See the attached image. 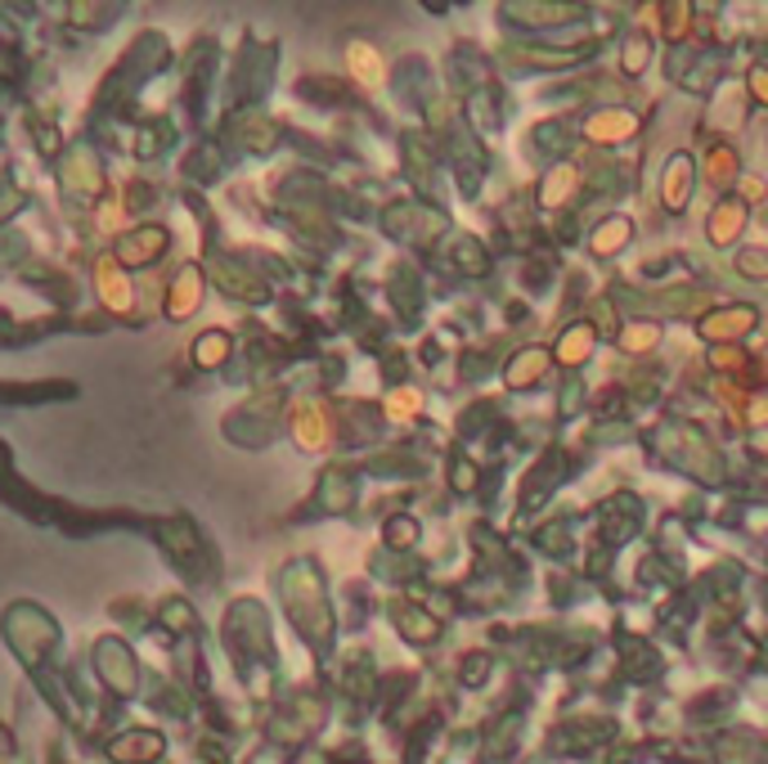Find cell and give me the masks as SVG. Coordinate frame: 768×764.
<instances>
[{
  "mask_svg": "<svg viewBox=\"0 0 768 764\" xmlns=\"http://www.w3.org/2000/svg\"><path fill=\"white\" fill-rule=\"evenodd\" d=\"M14 207H19V193H10L6 185H0V217H10Z\"/></svg>",
  "mask_w": 768,
  "mask_h": 764,
  "instance_id": "obj_33",
  "label": "cell"
},
{
  "mask_svg": "<svg viewBox=\"0 0 768 764\" xmlns=\"http://www.w3.org/2000/svg\"><path fill=\"white\" fill-rule=\"evenodd\" d=\"M63 189L73 193V198H82V202H91L104 189V171H99L91 145H77L73 154H67V163H63Z\"/></svg>",
  "mask_w": 768,
  "mask_h": 764,
  "instance_id": "obj_5",
  "label": "cell"
},
{
  "mask_svg": "<svg viewBox=\"0 0 768 764\" xmlns=\"http://www.w3.org/2000/svg\"><path fill=\"white\" fill-rule=\"evenodd\" d=\"M750 91L768 104V73H764V67H755V73H750Z\"/></svg>",
  "mask_w": 768,
  "mask_h": 764,
  "instance_id": "obj_31",
  "label": "cell"
},
{
  "mask_svg": "<svg viewBox=\"0 0 768 764\" xmlns=\"http://www.w3.org/2000/svg\"><path fill=\"white\" fill-rule=\"evenodd\" d=\"M167 248H171V234H167L162 226H139V230H130V234L117 239L113 261H117L122 270H145V265H154Z\"/></svg>",
  "mask_w": 768,
  "mask_h": 764,
  "instance_id": "obj_4",
  "label": "cell"
},
{
  "mask_svg": "<svg viewBox=\"0 0 768 764\" xmlns=\"http://www.w3.org/2000/svg\"><path fill=\"white\" fill-rule=\"evenodd\" d=\"M724 764H768V755L759 751L755 737H724Z\"/></svg>",
  "mask_w": 768,
  "mask_h": 764,
  "instance_id": "obj_17",
  "label": "cell"
},
{
  "mask_svg": "<svg viewBox=\"0 0 768 764\" xmlns=\"http://www.w3.org/2000/svg\"><path fill=\"white\" fill-rule=\"evenodd\" d=\"M624 243H630V221H607V226L593 230V252L598 257H607V252H616Z\"/></svg>",
  "mask_w": 768,
  "mask_h": 764,
  "instance_id": "obj_19",
  "label": "cell"
},
{
  "mask_svg": "<svg viewBox=\"0 0 768 764\" xmlns=\"http://www.w3.org/2000/svg\"><path fill=\"white\" fill-rule=\"evenodd\" d=\"M544 369H548V352H544V346H530V352H522L513 360L508 378H513V387H535L544 378Z\"/></svg>",
  "mask_w": 768,
  "mask_h": 764,
  "instance_id": "obj_12",
  "label": "cell"
},
{
  "mask_svg": "<svg viewBox=\"0 0 768 764\" xmlns=\"http://www.w3.org/2000/svg\"><path fill=\"white\" fill-rule=\"evenodd\" d=\"M750 423H768V396H755L750 400Z\"/></svg>",
  "mask_w": 768,
  "mask_h": 764,
  "instance_id": "obj_32",
  "label": "cell"
},
{
  "mask_svg": "<svg viewBox=\"0 0 768 764\" xmlns=\"http://www.w3.org/2000/svg\"><path fill=\"white\" fill-rule=\"evenodd\" d=\"M284 594H288V616L297 620V630L311 643H328V603H324V580L315 576V567L297 563L284 576Z\"/></svg>",
  "mask_w": 768,
  "mask_h": 764,
  "instance_id": "obj_1",
  "label": "cell"
},
{
  "mask_svg": "<svg viewBox=\"0 0 768 764\" xmlns=\"http://www.w3.org/2000/svg\"><path fill=\"white\" fill-rule=\"evenodd\" d=\"M351 73L365 82V86H374V82H382V63H378V50H369V45H351Z\"/></svg>",
  "mask_w": 768,
  "mask_h": 764,
  "instance_id": "obj_20",
  "label": "cell"
},
{
  "mask_svg": "<svg viewBox=\"0 0 768 764\" xmlns=\"http://www.w3.org/2000/svg\"><path fill=\"white\" fill-rule=\"evenodd\" d=\"M6 639H10V648L19 652V661L36 670V666L54 652V643H59V625H54V616H45L41 607L14 603V607L6 611Z\"/></svg>",
  "mask_w": 768,
  "mask_h": 764,
  "instance_id": "obj_2",
  "label": "cell"
},
{
  "mask_svg": "<svg viewBox=\"0 0 768 764\" xmlns=\"http://www.w3.org/2000/svg\"><path fill=\"white\" fill-rule=\"evenodd\" d=\"M95 289H99V302L108 306V311H130V280H126V270L108 257V261H99L95 265Z\"/></svg>",
  "mask_w": 768,
  "mask_h": 764,
  "instance_id": "obj_8",
  "label": "cell"
},
{
  "mask_svg": "<svg viewBox=\"0 0 768 764\" xmlns=\"http://www.w3.org/2000/svg\"><path fill=\"white\" fill-rule=\"evenodd\" d=\"M230 333L225 328H207V333H198L193 337V352H189V360L198 365V369H221L225 360H230Z\"/></svg>",
  "mask_w": 768,
  "mask_h": 764,
  "instance_id": "obj_9",
  "label": "cell"
},
{
  "mask_svg": "<svg viewBox=\"0 0 768 764\" xmlns=\"http://www.w3.org/2000/svg\"><path fill=\"white\" fill-rule=\"evenodd\" d=\"M95 666H99L104 688H113L117 698H135L139 692V670H135V657L122 639H99L95 643Z\"/></svg>",
  "mask_w": 768,
  "mask_h": 764,
  "instance_id": "obj_3",
  "label": "cell"
},
{
  "mask_svg": "<svg viewBox=\"0 0 768 764\" xmlns=\"http://www.w3.org/2000/svg\"><path fill=\"white\" fill-rule=\"evenodd\" d=\"M158 616H162L167 630H180V635H189V630H193V607H189V603H167Z\"/></svg>",
  "mask_w": 768,
  "mask_h": 764,
  "instance_id": "obj_22",
  "label": "cell"
},
{
  "mask_svg": "<svg viewBox=\"0 0 768 764\" xmlns=\"http://www.w3.org/2000/svg\"><path fill=\"white\" fill-rule=\"evenodd\" d=\"M391 409H396V414H413V409H418V396H413V391H396V396H391Z\"/></svg>",
  "mask_w": 768,
  "mask_h": 764,
  "instance_id": "obj_30",
  "label": "cell"
},
{
  "mask_svg": "<svg viewBox=\"0 0 768 764\" xmlns=\"http://www.w3.org/2000/svg\"><path fill=\"white\" fill-rule=\"evenodd\" d=\"M202 293H207V274L198 265H180L176 280L167 284V320H189L202 306Z\"/></svg>",
  "mask_w": 768,
  "mask_h": 764,
  "instance_id": "obj_6",
  "label": "cell"
},
{
  "mask_svg": "<svg viewBox=\"0 0 768 764\" xmlns=\"http://www.w3.org/2000/svg\"><path fill=\"white\" fill-rule=\"evenodd\" d=\"M212 280L230 293V297H252V302H265V289L256 284V280H243V270L239 265H230V261H217L212 265Z\"/></svg>",
  "mask_w": 768,
  "mask_h": 764,
  "instance_id": "obj_11",
  "label": "cell"
},
{
  "mask_svg": "<svg viewBox=\"0 0 768 764\" xmlns=\"http://www.w3.org/2000/svg\"><path fill=\"white\" fill-rule=\"evenodd\" d=\"M634 117L630 113H598L593 122H589V135L593 140H624V135H634Z\"/></svg>",
  "mask_w": 768,
  "mask_h": 764,
  "instance_id": "obj_13",
  "label": "cell"
},
{
  "mask_svg": "<svg viewBox=\"0 0 768 764\" xmlns=\"http://www.w3.org/2000/svg\"><path fill=\"white\" fill-rule=\"evenodd\" d=\"M733 167H737V158H733L728 149H715V154H711V176H715V180H724Z\"/></svg>",
  "mask_w": 768,
  "mask_h": 764,
  "instance_id": "obj_27",
  "label": "cell"
},
{
  "mask_svg": "<svg viewBox=\"0 0 768 764\" xmlns=\"http://www.w3.org/2000/svg\"><path fill=\"white\" fill-rule=\"evenodd\" d=\"M396 620H400V630H404L409 639H418V643L436 639V620H432V616H423V611H413V607H396Z\"/></svg>",
  "mask_w": 768,
  "mask_h": 764,
  "instance_id": "obj_18",
  "label": "cell"
},
{
  "mask_svg": "<svg viewBox=\"0 0 768 764\" xmlns=\"http://www.w3.org/2000/svg\"><path fill=\"white\" fill-rule=\"evenodd\" d=\"M741 230V207L737 202H724L719 212H715V221H711V239L715 243H728V234H737Z\"/></svg>",
  "mask_w": 768,
  "mask_h": 764,
  "instance_id": "obj_21",
  "label": "cell"
},
{
  "mask_svg": "<svg viewBox=\"0 0 768 764\" xmlns=\"http://www.w3.org/2000/svg\"><path fill=\"white\" fill-rule=\"evenodd\" d=\"M687 185H692V167H687V158H674L670 163V171H665V207H683V198H687Z\"/></svg>",
  "mask_w": 768,
  "mask_h": 764,
  "instance_id": "obj_15",
  "label": "cell"
},
{
  "mask_svg": "<svg viewBox=\"0 0 768 764\" xmlns=\"http://www.w3.org/2000/svg\"><path fill=\"white\" fill-rule=\"evenodd\" d=\"M463 666H467V670H463V683H481L485 670H491V661H485V657H467Z\"/></svg>",
  "mask_w": 768,
  "mask_h": 764,
  "instance_id": "obj_29",
  "label": "cell"
},
{
  "mask_svg": "<svg viewBox=\"0 0 768 764\" xmlns=\"http://www.w3.org/2000/svg\"><path fill=\"white\" fill-rule=\"evenodd\" d=\"M413 535H418V531H413V522H404V517H396V522L387 526V540H391V544H413Z\"/></svg>",
  "mask_w": 768,
  "mask_h": 764,
  "instance_id": "obj_28",
  "label": "cell"
},
{
  "mask_svg": "<svg viewBox=\"0 0 768 764\" xmlns=\"http://www.w3.org/2000/svg\"><path fill=\"white\" fill-rule=\"evenodd\" d=\"M750 324H755V311H750V306H733V315H715V320H706L702 333H706V337H724V333H746Z\"/></svg>",
  "mask_w": 768,
  "mask_h": 764,
  "instance_id": "obj_16",
  "label": "cell"
},
{
  "mask_svg": "<svg viewBox=\"0 0 768 764\" xmlns=\"http://www.w3.org/2000/svg\"><path fill=\"white\" fill-rule=\"evenodd\" d=\"M571 185H576V171H567V167L557 171V176H548V180H544V202H548V207L562 202V198L571 193Z\"/></svg>",
  "mask_w": 768,
  "mask_h": 764,
  "instance_id": "obj_24",
  "label": "cell"
},
{
  "mask_svg": "<svg viewBox=\"0 0 768 764\" xmlns=\"http://www.w3.org/2000/svg\"><path fill=\"white\" fill-rule=\"evenodd\" d=\"M589 346H593L589 324H576V328L562 333V342H557V360H562V365H580L589 356Z\"/></svg>",
  "mask_w": 768,
  "mask_h": 764,
  "instance_id": "obj_14",
  "label": "cell"
},
{
  "mask_svg": "<svg viewBox=\"0 0 768 764\" xmlns=\"http://www.w3.org/2000/svg\"><path fill=\"white\" fill-rule=\"evenodd\" d=\"M108 14L104 6H67V19H73L77 28H108Z\"/></svg>",
  "mask_w": 768,
  "mask_h": 764,
  "instance_id": "obj_23",
  "label": "cell"
},
{
  "mask_svg": "<svg viewBox=\"0 0 768 764\" xmlns=\"http://www.w3.org/2000/svg\"><path fill=\"white\" fill-rule=\"evenodd\" d=\"M652 342H656V328H652V324H639V328H624V346H630V352H648Z\"/></svg>",
  "mask_w": 768,
  "mask_h": 764,
  "instance_id": "obj_25",
  "label": "cell"
},
{
  "mask_svg": "<svg viewBox=\"0 0 768 764\" xmlns=\"http://www.w3.org/2000/svg\"><path fill=\"white\" fill-rule=\"evenodd\" d=\"M293 437H297L302 450H319V446L328 441V419H324L315 405H302L297 419H293Z\"/></svg>",
  "mask_w": 768,
  "mask_h": 764,
  "instance_id": "obj_10",
  "label": "cell"
},
{
  "mask_svg": "<svg viewBox=\"0 0 768 764\" xmlns=\"http://www.w3.org/2000/svg\"><path fill=\"white\" fill-rule=\"evenodd\" d=\"M737 265L750 274V280H764V274H768V257H764V252H746Z\"/></svg>",
  "mask_w": 768,
  "mask_h": 764,
  "instance_id": "obj_26",
  "label": "cell"
},
{
  "mask_svg": "<svg viewBox=\"0 0 768 764\" xmlns=\"http://www.w3.org/2000/svg\"><path fill=\"white\" fill-rule=\"evenodd\" d=\"M10 746H14V742H10V733H6V729H0V751H10Z\"/></svg>",
  "mask_w": 768,
  "mask_h": 764,
  "instance_id": "obj_34",
  "label": "cell"
},
{
  "mask_svg": "<svg viewBox=\"0 0 768 764\" xmlns=\"http://www.w3.org/2000/svg\"><path fill=\"white\" fill-rule=\"evenodd\" d=\"M108 755H113L117 764H149V760L162 755V733H154V729H130V733H122L117 742H108Z\"/></svg>",
  "mask_w": 768,
  "mask_h": 764,
  "instance_id": "obj_7",
  "label": "cell"
}]
</instances>
